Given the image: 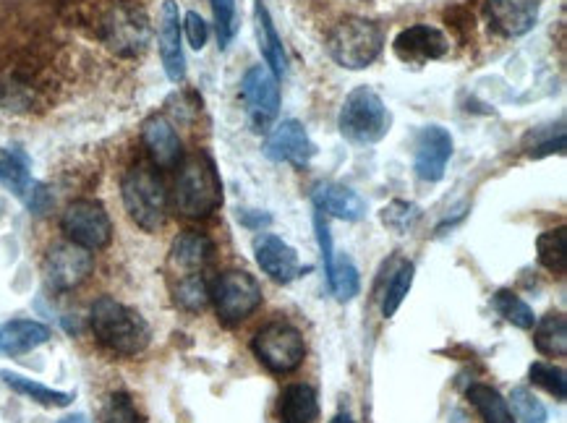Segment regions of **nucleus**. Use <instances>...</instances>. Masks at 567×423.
Instances as JSON below:
<instances>
[{
    "label": "nucleus",
    "instance_id": "f8f14e48",
    "mask_svg": "<svg viewBox=\"0 0 567 423\" xmlns=\"http://www.w3.org/2000/svg\"><path fill=\"white\" fill-rule=\"evenodd\" d=\"M453 134L442 126L421 128L416 139V155H413V170L421 181L437 183L445 178L447 162L453 157Z\"/></svg>",
    "mask_w": 567,
    "mask_h": 423
},
{
    "label": "nucleus",
    "instance_id": "412c9836",
    "mask_svg": "<svg viewBox=\"0 0 567 423\" xmlns=\"http://www.w3.org/2000/svg\"><path fill=\"white\" fill-rule=\"evenodd\" d=\"M254 16H257L259 50H262L264 61H267V68L280 79L288 71V58H285L283 40H280V34H277L275 24H272V16L267 11V6H264V0H254Z\"/></svg>",
    "mask_w": 567,
    "mask_h": 423
},
{
    "label": "nucleus",
    "instance_id": "1a4fd4ad",
    "mask_svg": "<svg viewBox=\"0 0 567 423\" xmlns=\"http://www.w3.org/2000/svg\"><path fill=\"white\" fill-rule=\"evenodd\" d=\"M241 102L254 131H267L280 113V81L267 66H251L241 79Z\"/></svg>",
    "mask_w": 567,
    "mask_h": 423
},
{
    "label": "nucleus",
    "instance_id": "72a5a7b5",
    "mask_svg": "<svg viewBox=\"0 0 567 423\" xmlns=\"http://www.w3.org/2000/svg\"><path fill=\"white\" fill-rule=\"evenodd\" d=\"M507 405H513V416L518 418V421L523 423L547 421V405L541 403L539 397H536L531 390H526V387H515Z\"/></svg>",
    "mask_w": 567,
    "mask_h": 423
},
{
    "label": "nucleus",
    "instance_id": "6e6552de",
    "mask_svg": "<svg viewBox=\"0 0 567 423\" xmlns=\"http://www.w3.org/2000/svg\"><path fill=\"white\" fill-rule=\"evenodd\" d=\"M61 228L68 235V241L89 251L105 249L113 238L110 215L95 199H76L68 204L61 217Z\"/></svg>",
    "mask_w": 567,
    "mask_h": 423
},
{
    "label": "nucleus",
    "instance_id": "20e7f679",
    "mask_svg": "<svg viewBox=\"0 0 567 423\" xmlns=\"http://www.w3.org/2000/svg\"><path fill=\"white\" fill-rule=\"evenodd\" d=\"M340 134L351 144L369 147L385 139L392 128V113L382 94L372 87H356L345 97L343 108L338 115Z\"/></svg>",
    "mask_w": 567,
    "mask_h": 423
},
{
    "label": "nucleus",
    "instance_id": "9d476101",
    "mask_svg": "<svg viewBox=\"0 0 567 423\" xmlns=\"http://www.w3.org/2000/svg\"><path fill=\"white\" fill-rule=\"evenodd\" d=\"M95 269V256L92 251L76 243H55L53 249L45 254L42 262V272H45V282L58 293L79 288L81 282L87 280Z\"/></svg>",
    "mask_w": 567,
    "mask_h": 423
},
{
    "label": "nucleus",
    "instance_id": "9b49d317",
    "mask_svg": "<svg viewBox=\"0 0 567 423\" xmlns=\"http://www.w3.org/2000/svg\"><path fill=\"white\" fill-rule=\"evenodd\" d=\"M262 152L267 160L285 162V165L301 170L314 160L317 144L311 141L304 123L296 121V118H288V121L277 123V126L272 128V134L264 141Z\"/></svg>",
    "mask_w": 567,
    "mask_h": 423
},
{
    "label": "nucleus",
    "instance_id": "423d86ee",
    "mask_svg": "<svg viewBox=\"0 0 567 423\" xmlns=\"http://www.w3.org/2000/svg\"><path fill=\"white\" fill-rule=\"evenodd\" d=\"M262 285L257 277L243 269H228L217 275L210 288V301L215 303L217 319L228 327L246 322L262 306Z\"/></svg>",
    "mask_w": 567,
    "mask_h": 423
},
{
    "label": "nucleus",
    "instance_id": "4be33fe9",
    "mask_svg": "<svg viewBox=\"0 0 567 423\" xmlns=\"http://www.w3.org/2000/svg\"><path fill=\"white\" fill-rule=\"evenodd\" d=\"M212 241L204 233H196V230H186L173 241V249H170V259L178 269H183L186 275L191 272H202V267L212 259Z\"/></svg>",
    "mask_w": 567,
    "mask_h": 423
},
{
    "label": "nucleus",
    "instance_id": "a211bd4d",
    "mask_svg": "<svg viewBox=\"0 0 567 423\" xmlns=\"http://www.w3.org/2000/svg\"><path fill=\"white\" fill-rule=\"evenodd\" d=\"M314 207L324 215L338 217V220L356 222L366 215V202L361 196L348 186H340V183H319L314 188Z\"/></svg>",
    "mask_w": 567,
    "mask_h": 423
},
{
    "label": "nucleus",
    "instance_id": "dca6fc26",
    "mask_svg": "<svg viewBox=\"0 0 567 423\" xmlns=\"http://www.w3.org/2000/svg\"><path fill=\"white\" fill-rule=\"evenodd\" d=\"M254 254H257V264L270 280L288 285V282H293L301 275L296 249H293L291 243H285L280 235H257L254 238Z\"/></svg>",
    "mask_w": 567,
    "mask_h": 423
},
{
    "label": "nucleus",
    "instance_id": "7c9ffc66",
    "mask_svg": "<svg viewBox=\"0 0 567 423\" xmlns=\"http://www.w3.org/2000/svg\"><path fill=\"white\" fill-rule=\"evenodd\" d=\"M492 303H494V311H497L505 322L513 324V327L534 329L536 324L534 309H531L523 298L515 296L513 290H500V293L494 296Z\"/></svg>",
    "mask_w": 567,
    "mask_h": 423
},
{
    "label": "nucleus",
    "instance_id": "0eeeda50",
    "mask_svg": "<svg viewBox=\"0 0 567 423\" xmlns=\"http://www.w3.org/2000/svg\"><path fill=\"white\" fill-rule=\"evenodd\" d=\"M251 350L272 374H291L306 358L304 335L288 322H270L251 340Z\"/></svg>",
    "mask_w": 567,
    "mask_h": 423
},
{
    "label": "nucleus",
    "instance_id": "e433bc0d",
    "mask_svg": "<svg viewBox=\"0 0 567 423\" xmlns=\"http://www.w3.org/2000/svg\"><path fill=\"white\" fill-rule=\"evenodd\" d=\"M102 423H139V413H136L131 397L123 395V392L110 395L105 410H102Z\"/></svg>",
    "mask_w": 567,
    "mask_h": 423
},
{
    "label": "nucleus",
    "instance_id": "bb28decb",
    "mask_svg": "<svg viewBox=\"0 0 567 423\" xmlns=\"http://www.w3.org/2000/svg\"><path fill=\"white\" fill-rule=\"evenodd\" d=\"M468 400H471L473 408L479 410L484 423H515L513 410H510L507 400L489 384H471L468 387Z\"/></svg>",
    "mask_w": 567,
    "mask_h": 423
},
{
    "label": "nucleus",
    "instance_id": "a878e982",
    "mask_svg": "<svg viewBox=\"0 0 567 423\" xmlns=\"http://www.w3.org/2000/svg\"><path fill=\"white\" fill-rule=\"evenodd\" d=\"M0 379H3L14 392L29 397L32 403L45 405V408H66V405H71V400H74L71 392H58L53 390V387H45V384L34 382V379H27V376L14 374V371H0Z\"/></svg>",
    "mask_w": 567,
    "mask_h": 423
},
{
    "label": "nucleus",
    "instance_id": "f257e3e1",
    "mask_svg": "<svg viewBox=\"0 0 567 423\" xmlns=\"http://www.w3.org/2000/svg\"><path fill=\"white\" fill-rule=\"evenodd\" d=\"M89 324H92L97 343L115 356H139L152 343V329L144 322V316L110 296H102L92 303Z\"/></svg>",
    "mask_w": 567,
    "mask_h": 423
},
{
    "label": "nucleus",
    "instance_id": "f03ea898",
    "mask_svg": "<svg viewBox=\"0 0 567 423\" xmlns=\"http://www.w3.org/2000/svg\"><path fill=\"white\" fill-rule=\"evenodd\" d=\"M176 212L189 220H204L223 204V181L210 155H191L181 162L173 186Z\"/></svg>",
    "mask_w": 567,
    "mask_h": 423
},
{
    "label": "nucleus",
    "instance_id": "ddd939ff",
    "mask_svg": "<svg viewBox=\"0 0 567 423\" xmlns=\"http://www.w3.org/2000/svg\"><path fill=\"white\" fill-rule=\"evenodd\" d=\"M392 50L403 63L411 66H424L429 61H439L450 53V40L447 34L429 24H413L392 40Z\"/></svg>",
    "mask_w": 567,
    "mask_h": 423
},
{
    "label": "nucleus",
    "instance_id": "f704fd0d",
    "mask_svg": "<svg viewBox=\"0 0 567 423\" xmlns=\"http://www.w3.org/2000/svg\"><path fill=\"white\" fill-rule=\"evenodd\" d=\"M210 3H212V14H215L217 45L225 50L238 32L236 0H210Z\"/></svg>",
    "mask_w": 567,
    "mask_h": 423
},
{
    "label": "nucleus",
    "instance_id": "2eb2a0df",
    "mask_svg": "<svg viewBox=\"0 0 567 423\" xmlns=\"http://www.w3.org/2000/svg\"><path fill=\"white\" fill-rule=\"evenodd\" d=\"M486 19L500 37L515 40L536 27L539 0H486Z\"/></svg>",
    "mask_w": 567,
    "mask_h": 423
},
{
    "label": "nucleus",
    "instance_id": "393cba45",
    "mask_svg": "<svg viewBox=\"0 0 567 423\" xmlns=\"http://www.w3.org/2000/svg\"><path fill=\"white\" fill-rule=\"evenodd\" d=\"M534 343L541 356L565 358L567 353V319L560 311L541 316L534 324Z\"/></svg>",
    "mask_w": 567,
    "mask_h": 423
},
{
    "label": "nucleus",
    "instance_id": "58836bf2",
    "mask_svg": "<svg viewBox=\"0 0 567 423\" xmlns=\"http://www.w3.org/2000/svg\"><path fill=\"white\" fill-rule=\"evenodd\" d=\"M58 423H89L87 418L84 416H79V413H74V416H66V418H61V421Z\"/></svg>",
    "mask_w": 567,
    "mask_h": 423
},
{
    "label": "nucleus",
    "instance_id": "39448f33",
    "mask_svg": "<svg viewBox=\"0 0 567 423\" xmlns=\"http://www.w3.org/2000/svg\"><path fill=\"white\" fill-rule=\"evenodd\" d=\"M382 47H385L382 29L374 21L358 19V16L335 24V29L327 37L330 58L348 71H364V68L372 66L382 55Z\"/></svg>",
    "mask_w": 567,
    "mask_h": 423
},
{
    "label": "nucleus",
    "instance_id": "4468645a",
    "mask_svg": "<svg viewBox=\"0 0 567 423\" xmlns=\"http://www.w3.org/2000/svg\"><path fill=\"white\" fill-rule=\"evenodd\" d=\"M183 29L181 14H178L176 0H165L160 8V19H157V45H160V58L165 76L173 84H181L186 79V55L181 45Z\"/></svg>",
    "mask_w": 567,
    "mask_h": 423
},
{
    "label": "nucleus",
    "instance_id": "7ed1b4c3",
    "mask_svg": "<svg viewBox=\"0 0 567 423\" xmlns=\"http://www.w3.org/2000/svg\"><path fill=\"white\" fill-rule=\"evenodd\" d=\"M123 207L144 233H157L168 217V188L152 165H134L121 181Z\"/></svg>",
    "mask_w": 567,
    "mask_h": 423
},
{
    "label": "nucleus",
    "instance_id": "cd10ccee",
    "mask_svg": "<svg viewBox=\"0 0 567 423\" xmlns=\"http://www.w3.org/2000/svg\"><path fill=\"white\" fill-rule=\"evenodd\" d=\"M536 254H539V264L544 269H549L552 275L562 277L567 272V228L547 230V233L539 235L536 241Z\"/></svg>",
    "mask_w": 567,
    "mask_h": 423
},
{
    "label": "nucleus",
    "instance_id": "ea45409f",
    "mask_svg": "<svg viewBox=\"0 0 567 423\" xmlns=\"http://www.w3.org/2000/svg\"><path fill=\"white\" fill-rule=\"evenodd\" d=\"M330 423H353V418H351V416H348V413H340V416H335V418H332V421H330Z\"/></svg>",
    "mask_w": 567,
    "mask_h": 423
},
{
    "label": "nucleus",
    "instance_id": "c85d7f7f",
    "mask_svg": "<svg viewBox=\"0 0 567 423\" xmlns=\"http://www.w3.org/2000/svg\"><path fill=\"white\" fill-rule=\"evenodd\" d=\"M327 282H330L332 296L338 298L340 303L353 301L358 296V288H361V277H358V269L353 264L351 256H338L332 262L330 272H327Z\"/></svg>",
    "mask_w": 567,
    "mask_h": 423
},
{
    "label": "nucleus",
    "instance_id": "6ab92c4d",
    "mask_svg": "<svg viewBox=\"0 0 567 423\" xmlns=\"http://www.w3.org/2000/svg\"><path fill=\"white\" fill-rule=\"evenodd\" d=\"M149 27L144 21L142 14L136 11H115L108 21V42L113 50H118L121 55H134L142 53L144 45H147Z\"/></svg>",
    "mask_w": 567,
    "mask_h": 423
},
{
    "label": "nucleus",
    "instance_id": "c9c22d12",
    "mask_svg": "<svg viewBox=\"0 0 567 423\" xmlns=\"http://www.w3.org/2000/svg\"><path fill=\"white\" fill-rule=\"evenodd\" d=\"M421 209L411 202H390L385 209H382V222L385 228H390L392 233L405 235L408 230H413V225L419 222Z\"/></svg>",
    "mask_w": 567,
    "mask_h": 423
},
{
    "label": "nucleus",
    "instance_id": "b1692460",
    "mask_svg": "<svg viewBox=\"0 0 567 423\" xmlns=\"http://www.w3.org/2000/svg\"><path fill=\"white\" fill-rule=\"evenodd\" d=\"M0 183L21 199H27V194L34 188L32 173H29V157L21 149L0 147Z\"/></svg>",
    "mask_w": 567,
    "mask_h": 423
},
{
    "label": "nucleus",
    "instance_id": "2f4dec72",
    "mask_svg": "<svg viewBox=\"0 0 567 423\" xmlns=\"http://www.w3.org/2000/svg\"><path fill=\"white\" fill-rule=\"evenodd\" d=\"M413 272H416L413 264L403 262L398 267V272L390 277L387 290H385V301H382V314L392 316L400 309V303L405 301V296H408V290H411V285H413Z\"/></svg>",
    "mask_w": 567,
    "mask_h": 423
},
{
    "label": "nucleus",
    "instance_id": "5701e85b",
    "mask_svg": "<svg viewBox=\"0 0 567 423\" xmlns=\"http://www.w3.org/2000/svg\"><path fill=\"white\" fill-rule=\"evenodd\" d=\"M317 392L309 384H291L280 395V421L283 423H311L317 418Z\"/></svg>",
    "mask_w": 567,
    "mask_h": 423
},
{
    "label": "nucleus",
    "instance_id": "4c0bfd02",
    "mask_svg": "<svg viewBox=\"0 0 567 423\" xmlns=\"http://www.w3.org/2000/svg\"><path fill=\"white\" fill-rule=\"evenodd\" d=\"M181 29L194 50H204L207 40H210V27H207V21H204L202 16L196 14V11H189V14L183 16Z\"/></svg>",
    "mask_w": 567,
    "mask_h": 423
},
{
    "label": "nucleus",
    "instance_id": "473e14b6",
    "mask_svg": "<svg viewBox=\"0 0 567 423\" xmlns=\"http://www.w3.org/2000/svg\"><path fill=\"white\" fill-rule=\"evenodd\" d=\"M528 374H531V382H534L536 387L547 390L549 395L557 397L560 403L567 397V374H565V369H560V366H554V363L536 361Z\"/></svg>",
    "mask_w": 567,
    "mask_h": 423
},
{
    "label": "nucleus",
    "instance_id": "f3484780",
    "mask_svg": "<svg viewBox=\"0 0 567 423\" xmlns=\"http://www.w3.org/2000/svg\"><path fill=\"white\" fill-rule=\"evenodd\" d=\"M142 141L157 168H176L181 162V136L165 115H152L142 126Z\"/></svg>",
    "mask_w": 567,
    "mask_h": 423
},
{
    "label": "nucleus",
    "instance_id": "c756f323",
    "mask_svg": "<svg viewBox=\"0 0 567 423\" xmlns=\"http://www.w3.org/2000/svg\"><path fill=\"white\" fill-rule=\"evenodd\" d=\"M173 298L181 306L183 311H191V314H199V311L207 309L210 303V285L204 280L199 272H191V275H183L173 288Z\"/></svg>",
    "mask_w": 567,
    "mask_h": 423
},
{
    "label": "nucleus",
    "instance_id": "aec40b11",
    "mask_svg": "<svg viewBox=\"0 0 567 423\" xmlns=\"http://www.w3.org/2000/svg\"><path fill=\"white\" fill-rule=\"evenodd\" d=\"M50 340V329L34 319H11L0 324V356H24Z\"/></svg>",
    "mask_w": 567,
    "mask_h": 423
}]
</instances>
